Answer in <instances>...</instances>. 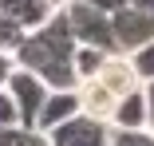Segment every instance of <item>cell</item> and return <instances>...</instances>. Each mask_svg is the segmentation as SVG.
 Here are the masks:
<instances>
[{
    "label": "cell",
    "mask_w": 154,
    "mask_h": 146,
    "mask_svg": "<svg viewBox=\"0 0 154 146\" xmlns=\"http://www.w3.org/2000/svg\"><path fill=\"white\" fill-rule=\"evenodd\" d=\"M87 4H91V8H99V12H107V16H115L119 8H127L131 0H87Z\"/></svg>",
    "instance_id": "ac0fdd59"
},
{
    "label": "cell",
    "mask_w": 154,
    "mask_h": 146,
    "mask_svg": "<svg viewBox=\"0 0 154 146\" xmlns=\"http://www.w3.org/2000/svg\"><path fill=\"white\" fill-rule=\"evenodd\" d=\"M0 126H20V111H16V99L8 95V87H0Z\"/></svg>",
    "instance_id": "2e32d148"
},
{
    "label": "cell",
    "mask_w": 154,
    "mask_h": 146,
    "mask_svg": "<svg viewBox=\"0 0 154 146\" xmlns=\"http://www.w3.org/2000/svg\"><path fill=\"white\" fill-rule=\"evenodd\" d=\"M79 103H83V114H91V119H103V123H111V111H115V95L107 91L103 83H95V79H87V83H79Z\"/></svg>",
    "instance_id": "30bf717a"
},
{
    "label": "cell",
    "mask_w": 154,
    "mask_h": 146,
    "mask_svg": "<svg viewBox=\"0 0 154 146\" xmlns=\"http://www.w3.org/2000/svg\"><path fill=\"white\" fill-rule=\"evenodd\" d=\"M0 146H48V138L28 126H0Z\"/></svg>",
    "instance_id": "7c38bea8"
},
{
    "label": "cell",
    "mask_w": 154,
    "mask_h": 146,
    "mask_svg": "<svg viewBox=\"0 0 154 146\" xmlns=\"http://www.w3.org/2000/svg\"><path fill=\"white\" fill-rule=\"evenodd\" d=\"M67 28H71V40L87 44V47H99V51H115V32H111V16L91 8L87 0H67L63 4Z\"/></svg>",
    "instance_id": "7a4b0ae2"
},
{
    "label": "cell",
    "mask_w": 154,
    "mask_h": 146,
    "mask_svg": "<svg viewBox=\"0 0 154 146\" xmlns=\"http://www.w3.org/2000/svg\"><path fill=\"white\" fill-rule=\"evenodd\" d=\"M8 95L16 99V111H20V126H28V130H36V119H40V107H44V99H48V91L51 87L40 79V75H32V71H24V67H16L12 75H8Z\"/></svg>",
    "instance_id": "277c9868"
},
{
    "label": "cell",
    "mask_w": 154,
    "mask_h": 146,
    "mask_svg": "<svg viewBox=\"0 0 154 146\" xmlns=\"http://www.w3.org/2000/svg\"><path fill=\"white\" fill-rule=\"evenodd\" d=\"M44 4H48V8L55 12V8H63V4H67V0H44Z\"/></svg>",
    "instance_id": "44dd1931"
},
{
    "label": "cell",
    "mask_w": 154,
    "mask_h": 146,
    "mask_svg": "<svg viewBox=\"0 0 154 146\" xmlns=\"http://www.w3.org/2000/svg\"><path fill=\"white\" fill-rule=\"evenodd\" d=\"M12 59H16V67L40 75L51 91L79 87V75H75V40H71L63 8H55L36 32H24L20 47L12 51Z\"/></svg>",
    "instance_id": "6da1fadb"
},
{
    "label": "cell",
    "mask_w": 154,
    "mask_h": 146,
    "mask_svg": "<svg viewBox=\"0 0 154 146\" xmlns=\"http://www.w3.org/2000/svg\"><path fill=\"white\" fill-rule=\"evenodd\" d=\"M12 71H16V59H12L8 51H0V87L8 83V75H12Z\"/></svg>",
    "instance_id": "d6986e66"
},
{
    "label": "cell",
    "mask_w": 154,
    "mask_h": 146,
    "mask_svg": "<svg viewBox=\"0 0 154 146\" xmlns=\"http://www.w3.org/2000/svg\"><path fill=\"white\" fill-rule=\"evenodd\" d=\"M111 126H115V130H142V126H146V99H142V87L127 91V95L115 103Z\"/></svg>",
    "instance_id": "ba28073f"
},
{
    "label": "cell",
    "mask_w": 154,
    "mask_h": 146,
    "mask_svg": "<svg viewBox=\"0 0 154 146\" xmlns=\"http://www.w3.org/2000/svg\"><path fill=\"white\" fill-rule=\"evenodd\" d=\"M0 12H4L12 24H20L24 32H36V28L51 16V8L44 0H0Z\"/></svg>",
    "instance_id": "9c48e42d"
},
{
    "label": "cell",
    "mask_w": 154,
    "mask_h": 146,
    "mask_svg": "<svg viewBox=\"0 0 154 146\" xmlns=\"http://www.w3.org/2000/svg\"><path fill=\"white\" fill-rule=\"evenodd\" d=\"M95 83H103L115 99H122L127 91L142 87V83H138V75H134V67H131V55H119V51H111L107 59H103V67H99Z\"/></svg>",
    "instance_id": "52a82bcc"
},
{
    "label": "cell",
    "mask_w": 154,
    "mask_h": 146,
    "mask_svg": "<svg viewBox=\"0 0 154 146\" xmlns=\"http://www.w3.org/2000/svg\"><path fill=\"white\" fill-rule=\"evenodd\" d=\"M131 67H134L138 83H150V79H154V40L142 44L138 51H131Z\"/></svg>",
    "instance_id": "4fadbf2b"
},
{
    "label": "cell",
    "mask_w": 154,
    "mask_h": 146,
    "mask_svg": "<svg viewBox=\"0 0 154 146\" xmlns=\"http://www.w3.org/2000/svg\"><path fill=\"white\" fill-rule=\"evenodd\" d=\"M20 40H24V28L12 24L4 12H0V51H8V55H12V51L20 47Z\"/></svg>",
    "instance_id": "9a60e30c"
},
{
    "label": "cell",
    "mask_w": 154,
    "mask_h": 146,
    "mask_svg": "<svg viewBox=\"0 0 154 146\" xmlns=\"http://www.w3.org/2000/svg\"><path fill=\"white\" fill-rule=\"evenodd\" d=\"M111 146H154V130L142 126V130H115L111 126Z\"/></svg>",
    "instance_id": "5bb4252c"
},
{
    "label": "cell",
    "mask_w": 154,
    "mask_h": 146,
    "mask_svg": "<svg viewBox=\"0 0 154 146\" xmlns=\"http://www.w3.org/2000/svg\"><path fill=\"white\" fill-rule=\"evenodd\" d=\"M134 8H146V12H154V0H131Z\"/></svg>",
    "instance_id": "ffe728a7"
},
{
    "label": "cell",
    "mask_w": 154,
    "mask_h": 146,
    "mask_svg": "<svg viewBox=\"0 0 154 146\" xmlns=\"http://www.w3.org/2000/svg\"><path fill=\"white\" fill-rule=\"evenodd\" d=\"M107 55H111V51H99V47H87V44H75V75H79V83H87V79H95Z\"/></svg>",
    "instance_id": "8fae6325"
},
{
    "label": "cell",
    "mask_w": 154,
    "mask_h": 146,
    "mask_svg": "<svg viewBox=\"0 0 154 146\" xmlns=\"http://www.w3.org/2000/svg\"><path fill=\"white\" fill-rule=\"evenodd\" d=\"M75 114H83L79 87H67V91H48V99H44V107H40V119H36V130L48 134V130H55L59 123L75 119Z\"/></svg>",
    "instance_id": "8992f818"
},
{
    "label": "cell",
    "mask_w": 154,
    "mask_h": 146,
    "mask_svg": "<svg viewBox=\"0 0 154 146\" xmlns=\"http://www.w3.org/2000/svg\"><path fill=\"white\" fill-rule=\"evenodd\" d=\"M111 32H115V51L131 55V51H138L142 44L154 40V12L127 4V8H119L111 16Z\"/></svg>",
    "instance_id": "3957f363"
},
{
    "label": "cell",
    "mask_w": 154,
    "mask_h": 146,
    "mask_svg": "<svg viewBox=\"0 0 154 146\" xmlns=\"http://www.w3.org/2000/svg\"><path fill=\"white\" fill-rule=\"evenodd\" d=\"M142 99H146V126L154 130V79L142 83Z\"/></svg>",
    "instance_id": "e0dca14e"
},
{
    "label": "cell",
    "mask_w": 154,
    "mask_h": 146,
    "mask_svg": "<svg viewBox=\"0 0 154 146\" xmlns=\"http://www.w3.org/2000/svg\"><path fill=\"white\" fill-rule=\"evenodd\" d=\"M44 138H48V146H111V123L75 114V119L59 123L55 130H48Z\"/></svg>",
    "instance_id": "5b68a950"
}]
</instances>
